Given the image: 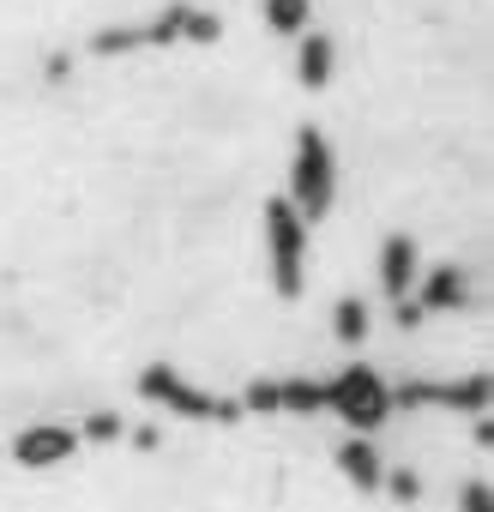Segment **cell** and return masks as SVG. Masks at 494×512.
<instances>
[{"mask_svg": "<svg viewBox=\"0 0 494 512\" xmlns=\"http://www.w3.org/2000/svg\"><path fill=\"white\" fill-rule=\"evenodd\" d=\"M217 37H223V19H217V13L187 7V0H169L157 19L97 31L85 49H91V55H127V49H163V43H217Z\"/></svg>", "mask_w": 494, "mask_h": 512, "instance_id": "6da1fadb", "label": "cell"}, {"mask_svg": "<svg viewBox=\"0 0 494 512\" xmlns=\"http://www.w3.org/2000/svg\"><path fill=\"white\" fill-rule=\"evenodd\" d=\"M290 211L302 217V223H320L332 205H338V157H332V145H326V133L320 127H302L296 133V157H290Z\"/></svg>", "mask_w": 494, "mask_h": 512, "instance_id": "7a4b0ae2", "label": "cell"}, {"mask_svg": "<svg viewBox=\"0 0 494 512\" xmlns=\"http://www.w3.org/2000/svg\"><path fill=\"white\" fill-rule=\"evenodd\" d=\"M266 253H272V290L284 302H296L308 284V223L290 211L284 193L266 199Z\"/></svg>", "mask_w": 494, "mask_h": 512, "instance_id": "3957f363", "label": "cell"}, {"mask_svg": "<svg viewBox=\"0 0 494 512\" xmlns=\"http://www.w3.org/2000/svg\"><path fill=\"white\" fill-rule=\"evenodd\" d=\"M133 386H139L145 404H163V410H175V416H187V422H241V404H235V398H211V392H199V386L181 380L169 362H151Z\"/></svg>", "mask_w": 494, "mask_h": 512, "instance_id": "277c9868", "label": "cell"}, {"mask_svg": "<svg viewBox=\"0 0 494 512\" xmlns=\"http://www.w3.org/2000/svg\"><path fill=\"white\" fill-rule=\"evenodd\" d=\"M320 392H326V410H338L356 434H374V428L386 422V410H392V392H386V380H380L368 362L338 368Z\"/></svg>", "mask_w": 494, "mask_h": 512, "instance_id": "5b68a950", "label": "cell"}, {"mask_svg": "<svg viewBox=\"0 0 494 512\" xmlns=\"http://www.w3.org/2000/svg\"><path fill=\"white\" fill-rule=\"evenodd\" d=\"M79 446H85V440H79L73 422H25V428L13 434V464H19V470H55V464H67Z\"/></svg>", "mask_w": 494, "mask_h": 512, "instance_id": "8992f818", "label": "cell"}, {"mask_svg": "<svg viewBox=\"0 0 494 512\" xmlns=\"http://www.w3.org/2000/svg\"><path fill=\"white\" fill-rule=\"evenodd\" d=\"M392 398H398V404H452V410H488V374H464V380H452V386H440V380H404Z\"/></svg>", "mask_w": 494, "mask_h": 512, "instance_id": "52a82bcc", "label": "cell"}, {"mask_svg": "<svg viewBox=\"0 0 494 512\" xmlns=\"http://www.w3.org/2000/svg\"><path fill=\"white\" fill-rule=\"evenodd\" d=\"M416 278H422V253H416V241H410V235H386V241H380V290H386V302H392V308L410 302Z\"/></svg>", "mask_w": 494, "mask_h": 512, "instance_id": "ba28073f", "label": "cell"}, {"mask_svg": "<svg viewBox=\"0 0 494 512\" xmlns=\"http://www.w3.org/2000/svg\"><path fill=\"white\" fill-rule=\"evenodd\" d=\"M464 302H470L464 266H434V272L416 278V308H422V314H452V308H464Z\"/></svg>", "mask_w": 494, "mask_h": 512, "instance_id": "9c48e42d", "label": "cell"}, {"mask_svg": "<svg viewBox=\"0 0 494 512\" xmlns=\"http://www.w3.org/2000/svg\"><path fill=\"white\" fill-rule=\"evenodd\" d=\"M332 67H338V43H332L326 31H308V37L296 43V79H302L308 91H326V85H332Z\"/></svg>", "mask_w": 494, "mask_h": 512, "instance_id": "30bf717a", "label": "cell"}, {"mask_svg": "<svg viewBox=\"0 0 494 512\" xmlns=\"http://www.w3.org/2000/svg\"><path fill=\"white\" fill-rule=\"evenodd\" d=\"M332 458H338V470L350 476V488H362V494H374V488L386 482V464H380V452H374L362 434H356V440H338Z\"/></svg>", "mask_w": 494, "mask_h": 512, "instance_id": "8fae6325", "label": "cell"}, {"mask_svg": "<svg viewBox=\"0 0 494 512\" xmlns=\"http://www.w3.org/2000/svg\"><path fill=\"white\" fill-rule=\"evenodd\" d=\"M278 410H296V416H320V410H326V392H320V380H302V374L278 380Z\"/></svg>", "mask_w": 494, "mask_h": 512, "instance_id": "7c38bea8", "label": "cell"}, {"mask_svg": "<svg viewBox=\"0 0 494 512\" xmlns=\"http://www.w3.org/2000/svg\"><path fill=\"white\" fill-rule=\"evenodd\" d=\"M368 320H374V308H368L362 296H338V308H332V332H338L344 344H362V338H368Z\"/></svg>", "mask_w": 494, "mask_h": 512, "instance_id": "4fadbf2b", "label": "cell"}, {"mask_svg": "<svg viewBox=\"0 0 494 512\" xmlns=\"http://www.w3.org/2000/svg\"><path fill=\"white\" fill-rule=\"evenodd\" d=\"M266 25L278 37H302L308 31V0H266Z\"/></svg>", "mask_w": 494, "mask_h": 512, "instance_id": "5bb4252c", "label": "cell"}, {"mask_svg": "<svg viewBox=\"0 0 494 512\" xmlns=\"http://www.w3.org/2000/svg\"><path fill=\"white\" fill-rule=\"evenodd\" d=\"M464 512H488V488H482V482L464 488Z\"/></svg>", "mask_w": 494, "mask_h": 512, "instance_id": "9a60e30c", "label": "cell"}, {"mask_svg": "<svg viewBox=\"0 0 494 512\" xmlns=\"http://www.w3.org/2000/svg\"><path fill=\"white\" fill-rule=\"evenodd\" d=\"M392 320H398V326H422V308H416V302H398Z\"/></svg>", "mask_w": 494, "mask_h": 512, "instance_id": "2e32d148", "label": "cell"}]
</instances>
